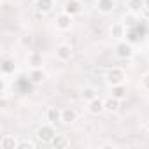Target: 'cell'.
<instances>
[{
	"label": "cell",
	"mask_w": 149,
	"mask_h": 149,
	"mask_svg": "<svg viewBox=\"0 0 149 149\" xmlns=\"http://www.w3.org/2000/svg\"><path fill=\"white\" fill-rule=\"evenodd\" d=\"M26 63L30 65V68L42 67V63H44L42 53H39V51H30V53H28V56H26Z\"/></svg>",
	"instance_id": "obj_14"
},
{
	"label": "cell",
	"mask_w": 149,
	"mask_h": 149,
	"mask_svg": "<svg viewBox=\"0 0 149 149\" xmlns=\"http://www.w3.org/2000/svg\"><path fill=\"white\" fill-rule=\"evenodd\" d=\"M104 105H105V112H109V114H116V112L119 111V107H121V100L111 95L109 98L104 100Z\"/></svg>",
	"instance_id": "obj_13"
},
{
	"label": "cell",
	"mask_w": 149,
	"mask_h": 149,
	"mask_svg": "<svg viewBox=\"0 0 149 149\" xmlns=\"http://www.w3.org/2000/svg\"><path fill=\"white\" fill-rule=\"evenodd\" d=\"M137 18H139L137 14L128 13V18H125V19H123V23L126 25V28H133V26H137V23H135V21H137Z\"/></svg>",
	"instance_id": "obj_23"
},
{
	"label": "cell",
	"mask_w": 149,
	"mask_h": 149,
	"mask_svg": "<svg viewBox=\"0 0 149 149\" xmlns=\"http://www.w3.org/2000/svg\"><path fill=\"white\" fill-rule=\"evenodd\" d=\"M147 28H149V19H147Z\"/></svg>",
	"instance_id": "obj_27"
},
{
	"label": "cell",
	"mask_w": 149,
	"mask_h": 149,
	"mask_svg": "<svg viewBox=\"0 0 149 149\" xmlns=\"http://www.w3.org/2000/svg\"><path fill=\"white\" fill-rule=\"evenodd\" d=\"M140 84H142V88H144L146 91H149V72H146L144 76L140 77Z\"/></svg>",
	"instance_id": "obj_24"
},
{
	"label": "cell",
	"mask_w": 149,
	"mask_h": 149,
	"mask_svg": "<svg viewBox=\"0 0 149 149\" xmlns=\"http://www.w3.org/2000/svg\"><path fill=\"white\" fill-rule=\"evenodd\" d=\"M44 116H46V121H47V123L56 125V123H60V121H61V109L49 105V107L46 109V114H44Z\"/></svg>",
	"instance_id": "obj_11"
},
{
	"label": "cell",
	"mask_w": 149,
	"mask_h": 149,
	"mask_svg": "<svg viewBox=\"0 0 149 149\" xmlns=\"http://www.w3.org/2000/svg\"><path fill=\"white\" fill-rule=\"evenodd\" d=\"M126 81V72L121 67H111L105 72V83L109 86H116V84H125Z\"/></svg>",
	"instance_id": "obj_1"
},
{
	"label": "cell",
	"mask_w": 149,
	"mask_h": 149,
	"mask_svg": "<svg viewBox=\"0 0 149 149\" xmlns=\"http://www.w3.org/2000/svg\"><path fill=\"white\" fill-rule=\"evenodd\" d=\"M35 9L40 14H47L54 9V0H35Z\"/></svg>",
	"instance_id": "obj_16"
},
{
	"label": "cell",
	"mask_w": 149,
	"mask_h": 149,
	"mask_svg": "<svg viewBox=\"0 0 149 149\" xmlns=\"http://www.w3.org/2000/svg\"><path fill=\"white\" fill-rule=\"evenodd\" d=\"M28 81H30L32 84H35V86L42 84V83L46 81V72H44V68H42V67L30 68V72H28Z\"/></svg>",
	"instance_id": "obj_5"
},
{
	"label": "cell",
	"mask_w": 149,
	"mask_h": 149,
	"mask_svg": "<svg viewBox=\"0 0 149 149\" xmlns=\"http://www.w3.org/2000/svg\"><path fill=\"white\" fill-rule=\"evenodd\" d=\"M98 97V91H97V88H93V86H84L83 90H81V98L84 100V102H90V100H93V98H97Z\"/></svg>",
	"instance_id": "obj_19"
},
{
	"label": "cell",
	"mask_w": 149,
	"mask_h": 149,
	"mask_svg": "<svg viewBox=\"0 0 149 149\" xmlns=\"http://www.w3.org/2000/svg\"><path fill=\"white\" fill-rule=\"evenodd\" d=\"M88 112L90 114H93V116H98V114H102V112H105V105H104V100L102 98H93V100H90L88 102Z\"/></svg>",
	"instance_id": "obj_9"
},
{
	"label": "cell",
	"mask_w": 149,
	"mask_h": 149,
	"mask_svg": "<svg viewBox=\"0 0 149 149\" xmlns=\"http://www.w3.org/2000/svg\"><path fill=\"white\" fill-rule=\"evenodd\" d=\"M72 25H74V16H70L68 13H60V14H56V18H54V26L60 30V32H68L70 28H72Z\"/></svg>",
	"instance_id": "obj_3"
},
{
	"label": "cell",
	"mask_w": 149,
	"mask_h": 149,
	"mask_svg": "<svg viewBox=\"0 0 149 149\" xmlns=\"http://www.w3.org/2000/svg\"><path fill=\"white\" fill-rule=\"evenodd\" d=\"M19 44L23 46V47H28V46H32V37H19Z\"/></svg>",
	"instance_id": "obj_26"
},
{
	"label": "cell",
	"mask_w": 149,
	"mask_h": 149,
	"mask_svg": "<svg viewBox=\"0 0 149 149\" xmlns=\"http://www.w3.org/2000/svg\"><path fill=\"white\" fill-rule=\"evenodd\" d=\"M0 147L2 149H16L18 147V139L14 135H4L0 139Z\"/></svg>",
	"instance_id": "obj_18"
},
{
	"label": "cell",
	"mask_w": 149,
	"mask_h": 149,
	"mask_svg": "<svg viewBox=\"0 0 149 149\" xmlns=\"http://www.w3.org/2000/svg\"><path fill=\"white\" fill-rule=\"evenodd\" d=\"M116 4H114V0H97V9L100 14L104 16H109L112 11H114Z\"/></svg>",
	"instance_id": "obj_12"
},
{
	"label": "cell",
	"mask_w": 149,
	"mask_h": 149,
	"mask_svg": "<svg viewBox=\"0 0 149 149\" xmlns=\"http://www.w3.org/2000/svg\"><path fill=\"white\" fill-rule=\"evenodd\" d=\"M133 54H135V51H133V46H132L130 42L119 40V42L116 44V56H118V58H121V60H130Z\"/></svg>",
	"instance_id": "obj_4"
},
{
	"label": "cell",
	"mask_w": 149,
	"mask_h": 149,
	"mask_svg": "<svg viewBox=\"0 0 149 149\" xmlns=\"http://www.w3.org/2000/svg\"><path fill=\"white\" fill-rule=\"evenodd\" d=\"M126 25L123 23V21H118V23H112L111 25V28H109V33H111V37L112 39H116V40H123V37L126 35Z\"/></svg>",
	"instance_id": "obj_6"
},
{
	"label": "cell",
	"mask_w": 149,
	"mask_h": 149,
	"mask_svg": "<svg viewBox=\"0 0 149 149\" xmlns=\"http://www.w3.org/2000/svg\"><path fill=\"white\" fill-rule=\"evenodd\" d=\"M16 70V63L13 58H4L2 61V76H11V74H14Z\"/></svg>",
	"instance_id": "obj_20"
},
{
	"label": "cell",
	"mask_w": 149,
	"mask_h": 149,
	"mask_svg": "<svg viewBox=\"0 0 149 149\" xmlns=\"http://www.w3.org/2000/svg\"><path fill=\"white\" fill-rule=\"evenodd\" d=\"M77 121V112L74 107H63L61 109V123L63 125H72Z\"/></svg>",
	"instance_id": "obj_10"
},
{
	"label": "cell",
	"mask_w": 149,
	"mask_h": 149,
	"mask_svg": "<svg viewBox=\"0 0 149 149\" xmlns=\"http://www.w3.org/2000/svg\"><path fill=\"white\" fill-rule=\"evenodd\" d=\"M35 135H37V139H39L42 144H51L53 139L56 137V128H54L53 123H44V125H40V126L37 128Z\"/></svg>",
	"instance_id": "obj_2"
},
{
	"label": "cell",
	"mask_w": 149,
	"mask_h": 149,
	"mask_svg": "<svg viewBox=\"0 0 149 149\" xmlns=\"http://www.w3.org/2000/svg\"><path fill=\"white\" fill-rule=\"evenodd\" d=\"M35 147H37L35 142H32L28 139H23V140H18V147L16 149H35Z\"/></svg>",
	"instance_id": "obj_22"
},
{
	"label": "cell",
	"mask_w": 149,
	"mask_h": 149,
	"mask_svg": "<svg viewBox=\"0 0 149 149\" xmlns=\"http://www.w3.org/2000/svg\"><path fill=\"white\" fill-rule=\"evenodd\" d=\"M144 2H146V0H126L128 13L140 16V13H142V9H144Z\"/></svg>",
	"instance_id": "obj_17"
},
{
	"label": "cell",
	"mask_w": 149,
	"mask_h": 149,
	"mask_svg": "<svg viewBox=\"0 0 149 149\" xmlns=\"http://www.w3.org/2000/svg\"><path fill=\"white\" fill-rule=\"evenodd\" d=\"M63 11L68 13L70 16H77L83 13V2L81 0H67L63 6Z\"/></svg>",
	"instance_id": "obj_8"
},
{
	"label": "cell",
	"mask_w": 149,
	"mask_h": 149,
	"mask_svg": "<svg viewBox=\"0 0 149 149\" xmlns=\"http://www.w3.org/2000/svg\"><path fill=\"white\" fill-rule=\"evenodd\" d=\"M140 16L146 18V19H149V0H146V2H144V9H142Z\"/></svg>",
	"instance_id": "obj_25"
},
{
	"label": "cell",
	"mask_w": 149,
	"mask_h": 149,
	"mask_svg": "<svg viewBox=\"0 0 149 149\" xmlns=\"http://www.w3.org/2000/svg\"><path fill=\"white\" fill-rule=\"evenodd\" d=\"M54 53H56V58L60 61H68L72 58V54H74V49H72L70 44H60V46H56Z\"/></svg>",
	"instance_id": "obj_7"
},
{
	"label": "cell",
	"mask_w": 149,
	"mask_h": 149,
	"mask_svg": "<svg viewBox=\"0 0 149 149\" xmlns=\"http://www.w3.org/2000/svg\"><path fill=\"white\" fill-rule=\"evenodd\" d=\"M51 146H53L54 149H67V147L70 146V139H68V135H65V133H56V137L53 139Z\"/></svg>",
	"instance_id": "obj_15"
},
{
	"label": "cell",
	"mask_w": 149,
	"mask_h": 149,
	"mask_svg": "<svg viewBox=\"0 0 149 149\" xmlns=\"http://www.w3.org/2000/svg\"><path fill=\"white\" fill-rule=\"evenodd\" d=\"M111 95H112V97H116V98H119V100H123V98L126 97V88H125V84L111 86Z\"/></svg>",
	"instance_id": "obj_21"
}]
</instances>
